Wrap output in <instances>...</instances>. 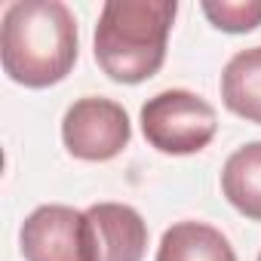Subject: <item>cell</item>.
Masks as SVG:
<instances>
[{"instance_id":"obj_1","label":"cell","mask_w":261,"mask_h":261,"mask_svg":"<svg viewBox=\"0 0 261 261\" xmlns=\"http://www.w3.org/2000/svg\"><path fill=\"white\" fill-rule=\"evenodd\" d=\"M77 19L62 0H13L0 22V62L10 80L43 89L77 62Z\"/></svg>"},{"instance_id":"obj_2","label":"cell","mask_w":261,"mask_h":261,"mask_svg":"<svg viewBox=\"0 0 261 261\" xmlns=\"http://www.w3.org/2000/svg\"><path fill=\"white\" fill-rule=\"evenodd\" d=\"M175 0H108L95 25V62L117 83H142L166 62Z\"/></svg>"},{"instance_id":"obj_3","label":"cell","mask_w":261,"mask_h":261,"mask_svg":"<svg viewBox=\"0 0 261 261\" xmlns=\"http://www.w3.org/2000/svg\"><path fill=\"white\" fill-rule=\"evenodd\" d=\"M142 133L151 148L172 157L200 154L218 133L215 108L191 89H163L142 105Z\"/></svg>"},{"instance_id":"obj_4","label":"cell","mask_w":261,"mask_h":261,"mask_svg":"<svg viewBox=\"0 0 261 261\" xmlns=\"http://www.w3.org/2000/svg\"><path fill=\"white\" fill-rule=\"evenodd\" d=\"M133 139V123L120 101L86 95L77 98L62 117V142L65 148L86 163H105L126 151Z\"/></svg>"},{"instance_id":"obj_5","label":"cell","mask_w":261,"mask_h":261,"mask_svg":"<svg viewBox=\"0 0 261 261\" xmlns=\"http://www.w3.org/2000/svg\"><path fill=\"white\" fill-rule=\"evenodd\" d=\"M89 261H142L148 252V224L129 203H95L83 212Z\"/></svg>"},{"instance_id":"obj_6","label":"cell","mask_w":261,"mask_h":261,"mask_svg":"<svg viewBox=\"0 0 261 261\" xmlns=\"http://www.w3.org/2000/svg\"><path fill=\"white\" fill-rule=\"evenodd\" d=\"M19 246L25 261H89L83 212L62 203L37 206L22 221Z\"/></svg>"},{"instance_id":"obj_7","label":"cell","mask_w":261,"mask_h":261,"mask_svg":"<svg viewBox=\"0 0 261 261\" xmlns=\"http://www.w3.org/2000/svg\"><path fill=\"white\" fill-rule=\"evenodd\" d=\"M157 261H237L230 240L206 221H178L163 230Z\"/></svg>"},{"instance_id":"obj_8","label":"cell","mask_w":261,"mask_h":261,"mask_svg":"<svg viewBox=\"0 0 261 261\" xmlns=\"http://www.w3.org/2000/svg\"><path fill=\"white\" fill-rule=\"evenodd\" d=\"M221 194L240 215L261 221V142H249L224 160Z\"/></svg>"},{"instance_id":"obj_9","label":"cell","mask_w":261,"mask_h":261,"mask_svg":"<svg viewBox=\"0 0 261 261\" xmlns=\"http://www.w3.org/2000/svg\"><path fill=\"white\" fill-rule=\"evenodd\" d=\"M221 98L227 111L261 123V46L240 49L221 71Z\"/></svg>"},{"instance_id":"obj_10","label":"cell","mask_w":261,"mask_h":261,"mask_svg":"<svg viewBox=\"0 0 261 261\" xmlns=\"http://www.w3.org/2000/svg\"><path fill=\"white\" fill-rule=\"evenodd\" d=\"M206 19L230 34H243L261 25V0H206Z\"/></svg>"},{"instance_id":"obj_11","label":"cell","mask_w":261,"mask_h":261,"mask_svg":"<svg viewBox=\"0 0 261 261\" xmlns=\"http://www.w3.org/2000/svg\"><path fill=\"white\" fill-rule=\"evenodd\" d=\"M258 261H261V252H258Z\"/></svg>"}]
</instances>
